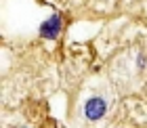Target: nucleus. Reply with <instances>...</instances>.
<instances>
[{
  "label": "nucleus",
  "instance_id": "1",
  "mask_svg": "<svg viewBox=\"0 0 147 128\" xmlns=\"http://www.w3.org/2000/svg\"><path fill=\"white\" fill-rule=\"evenodd\" d=\"M105 111H107V103H105V99L101 97H92L86 101L84 105V116L88 120H101L105 116Z\"/></svg>",
  "mask_w": 147,
  "mask_h": 128
},
{
  "label": "nucleus",
  "instance_id": "2",
  "mask_svg": "<svg viewBox=\"0 0 147 128\" xmlns=\"http://www.w3.org/2000/svg\"><path fill=\"white\" fill-rule=\"evenodd\" d=\"M59 32H61V17H59L57 13L51 15L49 21H44L42 25H40V36H42V38L53 40V38L59 36Z\"/></svg>",
  "mask_w": 147,
  "mask_h": 128
}]
</instances>
